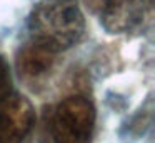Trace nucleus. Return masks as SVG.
Here are the masks:
<instances>
[{
	"instance_id": "nucleus-5",
	"label": "nucleus",
	"mask_w": 155,
	"mask_h": 143,
	"mask_svg": "<svg viewBox=\"0 0 155 143\" xmlns=\"http://www.w3.org/2000/svg\"><path fill=\"white\" fill-rule=\"evenodd\" d=\"M54 60H55L54 52L32 42L24 50H20L17 58V67L20 75L28 76V78H37V76H42L52 68Z\"/></svg>"
},
{
	"instance_id": "nucleus-1",
	"label": "nucleus",
	"mask_w": 155,
	"mask_h": 143,
	"mask_svg": "<svg viewBox=\"0 0 155 143\" xmlns=\"http://www.w3.org/2000/svg\"><path fill=\"white\" fill-rule=\"evenodd\" d=\"M32 42L58 53L85 35V17L78 0H40L28 17Z\"/></svg>"
},
{
	"instance_id": "nucleus-6",
	"label": "nucleus",
	"mask_w": 155,
	"mask_h": 143,
	"mask_svg": "<svg viewBox=\"0 0 155 143\" xmlns=\"http://www.w3.org/2000/svg\"><path fill=\"white\" fill-rule=\"evenodd\" d=\"M12 92V76L10 68L5 58L0 55V96H5L7 93Z\"/></svg>"
},
{
	"instance_id": "nucleus-4",
	"label": "nucleus",
	"mask_w": 155,
	"mask_h": 143,
	"mask_svg": "<svg viewBox=\"0 0 155 143\" xmlns=\"http://www.w3.org/2000/svg\"><path fill=\"white\" fill-rule=\"evenodd\" d=\"M153 0H105L102 25L108 33H132L145 27Z\"/></svg>"
},
{
	"instance_id": "nucleus-2",
	"label": "nucleus",
	"mask_w": 155,
	"mask_h": 143,
	"mask_svg": "<svg viewBox=\"0 0 155 143\" xmlns=\"http://www.w3.org/2000/svg\"><path fill=\"white\" fill-rule=\"evenodd\" d=\"M95 106L85 96H67L57 105L50 122L55 143H88L95 128Z\"/></svg>"
},
{
	"instance_id": "nucleus-3",
	"label": "nucleus",
	"mask_w": 155,
	"mask_h": 143,
	"mask_svg": "<svg viewBox=\"0 0 155 143\" xmlns=\"http://www.w3.org/2000/svg\"><path fill=\"white\" fill-rule=\"evenodd\" d=\"M35 125L30 100L18 93L0 96V143H22Z\"/></svg>"
}]
</instances>
